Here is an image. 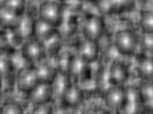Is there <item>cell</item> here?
Wrapping results in <instances>:
<instances>
[{
  "instance_id": "cell-1",
  "label": "cell",
  "mask_w": 153,
  "mask_h": 114,
  "mask_svg": "<svg viewBox=\"0 0 153 114\" xmlns=\"http://www.w3.org/2000/svg\"><path fill=\"white\" fill-rule=\"evenodd\" d=\"M39 16L42 21L57 28L62 23V7L57 2L45 1L39 7Z\"/></svg>"
},
{
  "instance_id": "cell-2",
  "label": "cell",
  "mask_w": 153,
  "mask_h": 114,
  "mask_svg": "<svg viewBox=\"0 0 153 114\" xmlns=\"http://www.w3.org/2000/svg\"><path fill=\"white\" fill-rule=\"evenodd\" d=\"M138 37L132 30H120L114 37V45L124 55L133 54L138 46Z\"/></svg>"
},
{
  "instance_id": "cell-3",
  "label": "cell",
  "mask_w": 153,
  "mask_h": 114,
  "mask_svg": "<svg viewBox=\"0 0 153 114\" xmlns=\"http://www.w3.org/2000/svg\"><path fill=\"white\" fill-rule=\"evenodd\" d=\"M105 32V21L98 14H90L86 17L83 24L84 37L89 40L97 42Z\"/></svg>"
},
{
  "instance_id": "cell-4",
  "label": "cell",
  "mask_w": 153,
  "mask_h": 114,
  "mask_svg": "<svg viewBox=\"0 0 153 114\" xmlns=\"http://www.w3.org/2000/svg\"><path fill=\"white\" fill-rule=\"evenodd\" d=\"M104 101L110 109H124L128 101V91L123 86L110 87L104 92Z\"/></svg>"
},
{
  "instance_id": "cell-5",
  "label": "cell",
  "mask_w": 153,
  "mask_h": 114,
  "mask_svg": "<svg viewBox=\"0 0 153 114\" xmlns=\"http://www.w3.org/2000/svg\"><path fill=\"white\" fill-rule=\"evenodd\" d=\"M91 73L89 63L79 55H73L70 57L68 62V73L73 76L76 81L88 80Z\"/></svg>"
},
{
  "instance_id": "cell-6",
  "label": "cell",
  "mask_w": 153,
  "mask_h": 114,
  "mask_svg": "<svg viewBox=\"0 0 153 114\" xmlns=\"http://www.w3.org/2000/svg\"><path fill=\"white\" fill-rule=\"evenodd\" d=\"M39 78L36 69L34 67H28L19 71L16 76V85L19 90L25 93H31L39 85Z\"/></svg>"
},
{
  "instance_id": "cell-7",
  "label": "cell",
  "mask_w": 153,
  "mask_h": 114,
  "mask_svg": "<svg viewBox=\"0 0 153 114\" xmlns=\"http://www.w3.org/2000/svg\"><path fill=\"white\" fill-rule=\"evenodd\" d=\"M35 27L36 21H34L32 14L24 13L19 16V24L14 29V32L19 40L28 42L35 35Z\"/></svg>"
},
{
  "instance_id": "cell-8",
  "label": "cell",
  "mask_w": 153,
  "mask_h": 114,
  "mask_svg": "<svg viewBox=\"0 0 153 114\" xmlns=\"http://www.w3.org/2000/svg\"><path fill=\"white\" fill-rule=\"evenodd\" d=\"M52 97V85L49 83H39V85L30 93V100L36 106L49 103Z\"/></svg>"
},
{
  "instance_id": "cell-9",
  "label": "cell",
  "mask_w": 153,
  "mask_h": 114,
  "mask_svg": "<svg viewBox=\"0 0 153 114\" xmlns=\"http://www.w3.org/2000/svg\"><path fill=\"white\" fill-rule=\"evenodd\" d=\"M99 54V46L96 41L89 40L84 38L79 43L78 55L88 63L95 61Z\"/></svg>"
},
{
  "instance_id": "cell-10",
  "label": "cell",
  "mask_w": 153,
  "mask_h": 114,
  "mask_svg": "<svg viewBox=\"0 0 153 114\" xmlns=\"http://www.w3.org/2000/svg\"><path fill=\"white\" fill-rule=\"evenodd\" d=\"M24 55L30 61H39L44 57L46 53V49L43 42L39 41L38 39H31L25 43L23 47Z\"/></svg>"
},
{
  "instance_id": "cell-11",
  "label": "cell",
  "mask_w": 153,
  "mask_h": 114,
  "mask_svg": "<svg viewBox=\"0 0 153 114\" xmlns=\"http://www.w3.org/2000/svg\"><path fill=\"white\" fill-rule=\"evenodd\" d=\"M108 76L112 86H122L129 78V70L127 65L122 61H114L108 70Z\"/></svg>"
},
{
  "instance_id": "cell-12",
  "label": "cell",
  "mask_w": 153,
  "mask_h": 114,
  "mask_svg": "<svg viewBox=\"0 0 153 114\" xmlns=\"http://www.w3.org/2000/svg\"><path fill=\"white\" fill-rule=\"evenodd\" d=\"M53 90V96H55L58 99H62L66 91L71 86V80H70V74L66 71L63 70H57L55 78L51 83Z\"/></svg>"
},
{
  "instance_id": "cell-13",
  "label": "cell",
  "mask_w": 153,
  "mask_h": 114,
  "mask_svg": "<svg viewBox=\"0 0 153 114\" xmlns=\"http://www.w3.org/2000/svg\"><path fill=\"white\" fill-rule=\"evenodd\" d=\"M142 108H144V103L140 90L128 91V101L124 108L126 114H139Z\"/></svg>"
},
{
  "instance_id": "cell-14",
  "label": "cell",
  "mask_w": 153,
  "mask_h": 114,
  "mask_svg": "<svg viewBox=\"0 0 153 114\" xmlns=\"http://www.w3.org/2000/svg\"><path fill=\"white\" fill-rule=\"evenodd\" d=\"M19 16L16 12L11 10L7 6L1 5V9H0V21H1V26L4 29L14 30L16 28L19 21Z\"/></svg>"
},
{
  "instance_id": "cell-15",
  "label": "cell",
  "mask_w": 153,
  "mask_h": 114,
  "mask_svg": "<svg viewBox=\"0 0 153 114\" xmlns=\"http://www.w3.org/2000/svg\"><path fill=\"white\" fill-rule=\"evenodd\" d=\"M83 91L78 85H73L68 88L62 98L63 104L65 106H70V107H76L80 105L83 101Z\"/></svg>"
},
{
  "instance_id": "cell-16",
  "label": "cell",
  "mask_w": 153,
  "mask_h": 114,
  "mask_svg": "<svg viewBox=\"0 0 153 114\" xmlns=\"http://www.w3.org/2000/svg\"><path fill=\"white\" fill-rule=\"evenodd\" d=\"M37 76H38L40 83H49L51 84L55 78L57 70L53 67L51 64L43 62L35 67Z\"/></svg>"
},
{
  "instance_id": "cell-17",
  "label": "cell",
  "mask_w": 153,
  "mask_h": 114,
  "mask_svg": "<svg viewBox=\"0 0 153 114\" xmlns=\"http://www.w3.org/2000/svg\"><path fill=\"white\" fill-rule=\"evenodd\" d=\"M56 33H57V30H56L55 27L51 26V24H49L47 23H44L41 19L36 21L35 36L38 38L39 41L44 42L48 40V39H50Z\"/></svg>"
},
{
  "instance_id": "cell-18",
  "label": "cell",
  "mask_w": 153,
  "mask_h": 114,
  "mask_svg": "<svg viewBox=\"0 0 153 114\" xmlns=\"http://www.w3.org/2000/svg\"><path fill=\"white\" fill-rule=\"evenodd\" d=\"M99 8L104 13H112V12H120L131 8L134 5L133 2H100L98 3Z\"/></svg>"
},
{
  "instance_id": "cell-19",
  "label": "cell",
  "mask_w": 153,
  "mask_h": 114,
  "mask_svg": "<svg viewBox=\"0 0 153 114\" xmlns=\"http://www.w3.org/2000/svg\"><path fill=\"white\" fill-rule=\"evenodd\" d=\"M138 73L144 80H153V57H144L138 65Z\"/></svg>"
},
{
  "instance_id": "cell-20",
  "label": "cell",
  "mask_w": 153,
  "mask_h": 114,
  "mask_svg": "<svg viewBox=\"0 0 153 114\" xmlns=\"http://www.w3.org/2000/svg\"><path fill=\"white\" fill-rule=\"evenodd\" d=\"M140 26L144 33H153V11H144L140 19Z\"/></svg>"
},
{
  "instance_id": "cell-21",
  "label": "cell",
  "mask_w": 153,
  "mask_h": 114,
  "mask_svg": "<svg viewBox=\"0 0 153 114\" xmlns=\"http://www.w3.org/2000/svg\"><path fill=\"white\" fill-rule=\"evenodd\" d=\"M14 70L13 64H12L11 58L8 57L6 54H4V52L2 51L1 53V76L2 78H7L9 73H12Z\"/></svg>"
},
{
  "instance_id": "cell-22",
  "label": "cell",
  "mask_w": 153,
  "mask_h": 114,
  "mask_svg": "<svg viewBox=\"0 0 153 114\" xmlns=\"http://www.w3.org/2000/svg\"><path fill=\"white\" fill-rule=\"evenodd\" d=\"M44 46H45L46 51H48L49 53H54L57 52L59 47H60V37H59L58 32L54 36L51 37L50 39L43 42Z\"/></svg>"
},
{
  "instance_id": "cell-23",
  "label": "cell",
  "mask_w": 153,
  "mask_h": 114,
  "mask_svg": "<svg viewBox=\"0 0 153 114\" xmlns=\"http://www.w3.org/2000/svg\"><path fill=\"white\" fill-rule=\"evenodd\" d=\"M1 114H24V109L16 102H7L2 106Z\"/></svg>"
},
{
  "instance_id": "cell-24",
  "label": "cell",
  "mask_w": 153,
  "mask_h": 114,
  "mask_svg": "<svg viewBox=\"0 0 153 114\" xmlns=\"http://www.w3.org/2000/svg\"><path fill=\"white\" fill-rule=\"evenodd\" d=\"M3 5L7 6L8 8H10L11 10H13L14 12L19 14V16H22L24 14V10H25V4L24 1H19V0H14V1H6L3 2Z\"/></svg>"
},
{
  "instance_id": "cell-25",
  "label": "cell",
  "mask_w": 153,
  "mask_h": 114,
  "mask_svg": "<svg viewBox=\"0 0 153 114\" xmlns=\"http://www.w3.org/2000/svg\"><path fill=\"white\" fill-rule=\"evenodd\" d=\"M142 47L148 52H153V33L143 34Z\"/></svg>"
},
{
  "instance_id": "cell-26",
  "label": "cell",
  "mask_w": 153,
  "mask_h": 114,
  "mask_svg": "<svg viewBox=\"0 0 153 114\" xmlns=\"http://www.w3.org/2000/svg\"><path fill=\"white\" fill-rule=\"evenodd\" d=\"M140 94L143 101L153 97V83H147L140 89Z\"/></svg>"
},
{
  "instance_id": "cell-27",
  "label": "cell",
  "mask_w": 153,
  "mask_h": 114,
  "mask_svg": "<svg viewBox=\"0 0 153 114\" xmlns=\"http://www.w3.org/2000/svg\"><path fill=\"white\" fill-rule=\"evenodd\" d=\"M31 114H53V108L49 103L42 104L36 106Z\"/></svg>"
},
{
  "instance_id": "cell-28",
  "label": "cell",
  "mask_w": 153,
  "mask_h": 114,
  "mask_svg": "<svg viewBox=\"0 0 153 114\" xmlns=\"http://www.w3.org/2000/svg\"><path fill=\"white\" fill-rule=\"evenodd\" d=\"M143 103H144V109L146 111L150 113H153V97L148 99V100H145L143 101Z\"/></svg>"
},
{
  "instance_id": "cell-29",
  "label": "cell",
  "mask_w": 153,
  "mask_h": 114,
  "mask_svg": "<svg viewBox=\"0 0 153 114\" xmlns=\"http://www.w3.org/2000/svg\"><path fill=\"white\" fill-rule=\"evenodd\" d=\"M53 114H70V113H68V111L62 106V107L55 108V110H53Z\"/></svg>"
}]
</instances>
